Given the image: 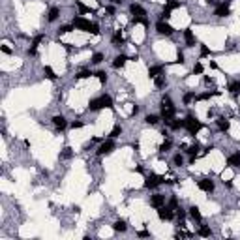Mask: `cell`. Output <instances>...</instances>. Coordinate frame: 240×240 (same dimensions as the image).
Returning a JSON list of instances; mask_svg holds the SVG:
<instances>
[{
  "mask_svg": "<svg viewBox=\"0 0 240 240\" xmlns=\"http://www.w3.org/2000/svg\"><path fill=\"white\" fill-rule=\"evenodd\" d=\"M191 100H195V94H186L184 96V103H189Z\"/></svg>",
  "mask_w": 240,
  "mask_h": 240,
  "instance_id": "ee69618b",
  "label": "cell"
},
{
  "mask_svg": "<svg viewBox=\"0 0 240 240\" xmlns=\"http://www.w3.org/2000/svg\"><path fill=\"white\" fill-rule=\"evenodd\" d=\"M167 124H169L173 130H180V128H186V120H169V122H167Z\"/></svg>",
  "mask_w": 240,
  "mask_h": 240,
  "instance_id": "2e32d148",
  "label": "cell"
},
{
  "mask_svg": "<svg viewBox=\"0 0 240 240\" xmlns=\"http://www.w3.org/2000/svg\"><path fill=\"white\" fill-rule=\"evenodd\" d=\"M161 69H163V66H152V68L148 69V75L154 79V77H158V75L161 73Z\"/></svg>",
  "mask_w": 240,
  "mask_h": 240,
  "instance_id": "44dd1931",
  "label": "cell"
},
{
  "mask_svg": "<svg viewBox=\"0 0 240 240\" xmlns=\"http://www.w3.org/2000/svg\"><path fill=\"white\" fill-rule=\"evenodd\" d=\"M71 28H73V27L64 25V27H60V28H58V34H60V36H62V34H68V32H71Z\"/></svg>",
  "mask_w": 240,
  "mask_h": 240,
  "instance_id": "d590c367",
  "label": "cell"
},
{
  "mask_svg": "<svg viewBox=\"0 0 240 240\" xmlns=\"http://www.w3.org/2000/svg\"><path fill=\"white\" fill-rule=\"evenodd\" d=\"M130 11L133 13V17H145V15H147L145 10H143L139 4H131V6H130Z\"/></svg>",
  "mask_w": 240,
  "mask_h": 240,
  "instance_id": "7c38bea8",
  "label": "cell"
},
{
  "mask_svg": "<svg viewBox=\"0 0 240 240\" xmlns=\"http://www.w3.org/2000/svg\"><path fill=\"white\" fill-rule=\"evenodd\" d=\"M161 116L165 118V122L173 120V116H175V107H163V105H161Z\"/></svg>",
  "mask_w": 240,
  "mask_h": 240,
  "instance_id": "ba28073f",
  "label": "cell"
},
{
  "mask_svg": "<svg viewBox=\"0 0 240 240\" xmlns=\"http://www.w3.org/2000/svg\"><path fill=\"white\" fill-rule=\"evenodd\" d=\"M96 75H98L100 83H107V73H105V71H98V73H96Z\"/></svg>",
  "mask_w": 240,
  "mask_h": 240,
  "instance_id": "74e56055",
  "label": "cell"
},
{
  "mask_svg": "<svg viewBox=\"0 0 240 240\" xmlns=\"http://www.w3.org/2000/svg\"><path fill=\"white\" fill-rule=\"evenodd\" d=\"M158 218L161 220V221H169L171 218H173V208H169V206H159L158 208Z\"/></svg>",
  "mask_w": 240,
  "mask_h": 240,
  "instance_id": "8992f818",
  "label": "cell"
},
{
  "mask_svg": "<svg viewBox=\"0 0 240 240\" xmlns=\"http://www.w3.org/2000/svg\"><path fill=\"white\" fill-rule=\"evenodd\" d=\"M184 38H186V43H188L189 47L195 45V36H193V32H191V28H186V30H184Z\"/></svg>",
  "mask_w": 240,
  "mask_h": 240,
  "instance_id": "4fadbf2b",
  "label": "cell"
},
{
  "mask_svg": "<svg viewBox=\"0 0 240 240\" xmlns=\"http://www.w3.org/2000/svg\"><path fill=\"white\" fill-rule=\"evenodd\" d=\"M71 154H73V152H71V148H64V152H62V158H71Z\"/></svg>",
  "mask_w": 240,
  "mask_h": 240,
  "instance_id": "f6af8a7d",
  "label": "cell"
},
{
  "mask_svg": "<svg viewBox=\"0 0 240 240\" xmlns=\"http://www.w3.org/2000/svg\"><path fill=\"white\" fill-rule=\"evenodd\" d=\"M206 2H208V4H212V6H214V4H216V0H206Z\"/></svg>",
  "mask_w": 240,
  "mask_h": 240,
  "instance_id": "816d5d0a",
  "label": "cell"
},
{
  "mask_svg": "<svg viewBox=\"0 0 240 240\" xmlns=\"http://www.w3.org/2000/svg\"><path fill=\"white\" fill-rule=\"evenodd\" d=\"M58 13H60V10H58V8H51V10H49V15H47V19H49V23L56 21V19H58Z\"/></svg>",
  "mask_w": 240,
  "mask_h": 240,
  "instance_id": "ffe728a7",
  "label": "cell"
},
{
  "mask_svg": "<svg viewBox=\"0 0 240 240\" xmlns=\"http://www.w3.org/2000/svg\"><path fill=\"white\" fill-rule=\"evenodd\" d=\"M90 75H92L90 69H83V71H79V73H77V79H86V77H90Z\"/></svg>",
  "mask_w": 240,
  "mask_h": 240,
  "instance_id": "1f68e13d",
  "label": "cell"
},
{
  "mask_svg": "<svg viewBox=\"0 0 240 240\" xmlns=\"http://www.w3.org/2000/svg\"><path fill=\"white\" fill-rule=\"evenodd\" d=\"M169 17H171V10H169V8H165V10L161 11V19L165 21V19H169Z\"/></svg>",
  "mask_w": 240,
  "mask_h": 240,
  "instance_id": "60d3db41",
  "label": "cell"
},
{
  "mask_svg": "<svg viewBox=\"0 0 240 240\" xmlns=\"http://www.w3.org/2000/svg\"><path fill=\"white\" fill-rule=\"evenodd\" d=\"M90 111H100V109H103V107H107V109H111L113 107V100H111V96H100V98H94V100H90Z\"/></svg>",
  "mask_w": 240,
  "mask_h": 240,
  "instance_id": "6da1fadb",
  "label": "cell"
},
{
  "mask_svg": "<svg viewBox=\"0 0 240 240\" xmlns=\"http://www.w3.org/2000/svg\"><path fill=\"white\" fill-rule=\"evenodd\" d=\"M184 216H186V212H184L182 208H176V218H178V220H182Z\"/></svg>",
  "mask_w": 240,
  "mask_h": 240,
  "instance_id": "7dc6e473",
  "label": "cell"
},
{
  "mask_svg": "<svg viewBox=\"0 0 240 240\" xmlns=\"http://www.w3.org/2000/svg\"><path fill=\"white\" fill-rule=\"evenodd\" d=\"M158 114H147V118H145V122L148 124V126H154V124H158Z\"/></svg>",
  "mask_w": 240,
  "mask_h": 240,
  "instance_id": "484cf974",
  "label": "cell"
},
{
  "mask_svg": "<svg viewBox=\"0 0 240 240\" xmlns=\"http://www.w3.org/2000/svg\"><path fill=\"white\" fill-rule=\"evenodd\" d=\"M173 161H175V165H184V158H182L180 154H176V156L173 158Z\"/></svg>",
  "mask_w": 240,
  "mask_h": 240,
  "instance_id": "f35d334b",
  "label": "cell"
},
{
  "mask_svg": "<svg viewBox=\"0 0 240 240\" xmlns=\"http://www.w3.org/2000/svg\"><path fill=\"white\" fill-rule=\"evenodd\" d=\"M161 105H163V107H173V101H171V98H169V96H163Z\"/></svg>",
  "mask_w": 240,
  "mask_h": 240,
  "instance_id": "e575fe53",
  "label": "cell"
},
{
  "mask_svg": "<svg viewBox=\"0 0 240 240\" xmlns=\"http://www.w3.org/2000/svg\"><path fill=\"white\" fill-rule=\"evenodd\" d=\"M229 13H231V10H229L227 4H221V6L216 8V15H218V17H227Z\"/></svg>",
  "mask_w": 240,
  "mask_h": 240,
  "instance_id": "5bb4252c",
  "label": "cell"
},
{
  "mask_svg": "<svg viewBox=\"0 0 240 240\" xmlns=\"http://www.w3.org/2000/svg\"><path fill=\"white\" fill-rule=\"evenodd\" d=\"M150 205H152L154 208H159V206H163V205H165V197H163V195H159V193L152 195V199H150Z\"/></svg>",
  "mask_w": 240,
  "mask_h": 240,
  "instance_id": "9c48e42d",
  "label": "cell"
},
{
  "mask_svg": "<svg viewBox=\"0 0 240 240\" xmlns=\"http://www.w3.org/2000/svg\"><path fill=\"white\" fill-rule=\"evenodd\" d=\"M107 13L113 15V13H114V8H113V6H107Z\"/></svg>",
  "mask_w": 240,
  "mask_h": 240,
  "instance_id": "f907efd6",
  "label": "cell"
},
{
  "mask_svg": "<svg viewBox=\"0 0 240 240\" xmlns=\"http://www.w3.org/2000/svg\"><path fill=\"white\" fill-rule=\"evenodd\" d=\"M199 188L203 191H212L214 189V182L210 178H203V180H199Z\"/></svg>",
  "mask_w": 240,
  "mask_h": 240,
  "instance_id": "8fae6325",
  "label": "cell"
},
{
  "mask_svg": "<svg viewBox=\"0 0 240 240\" xmlns=\"http://www.w3.org/2000/svg\"><path fill=\"white\" fill-rule=\"evenodd\" d=\"M85 124L83 122H71V128H73V130H79V128H83Z\"/></svg>",
  "mask_w": 240,
  "mask_h": 240,
  "instance_id": "c3c4849f",
  "label": "cell"
},
{
  "mask_svg": "<svg viewBox=\"0 0 240 240\" xmlns=\"http://www.w3.org/2000/svg\"><path fill=\"white\" fill-rule=\"evenodd\" d=\"M114 150V143L109 139V141H103L101 145H100V148H98V154L100 156H105V154H111Z\"/></svg>",
  "mask_w": 240,
  "mask_h": 240,
  "instance_id": "52a82bcc",
  "label": "cell"
},
{
  "mask_svg": "<svg viewBox=\"0 0 240 240\" xmlns=\"http://www.w3.org/2000/svg\"><path fill=\"white\" fill-rule=\"evenodd\" d=\"M173 147V143L171 141H165V143H161V145H159V152L163 154V152H167V150H169Z\"/></svg>",
  "mask_w": 240,
  "mask_h": 240,
  "instance_id": "f1b7e54d",
  "label": "cell"
},
{
  "mask_svg": "<svg viewBox=\"0 0 240 240\" xmlns=\"http://www.w3.org/2000/svg\"><path fill=\"white\" fill-rule=\"evenodd\" d=\"M53 124L56 126V130H64V128L68 126V122H66V118H64L62 114H56V116L53 118Z\"/></svg>",
  "mask_w": 240,
  "mask_h": 240,
  "instance_id": "30bf717a",
  "label": "cell"
},
{
  "mask_svg": "<svg viewBox=\"0 0 240 240\" xmlns=\"http://www.w3.org/2000/svg\"><path fill=\"white\" fill-rule=\"evenodd\" d=\"M227 165L229 167H238L240 165V154H231L229 159H227Z\"/></svg>",
  "mask_w": 240,
  "mask_h": 240,
  "instance_id": "9a60e30c",
  "label": "cell"
},
{
  "mask_svg": "<svg viewBox=\"0 0 240 240\" xmlns=\"http://www.w3.org/2000/svg\"><path fill=\"white\" fill-rule=\"evenodd\" d=\"M90 32H92L94 36H98V34H100V27H98V25H92V28H90Z\"/></svg>",
  "mask_w": 240,
  "mask_h": 240,
  "instance_id": "bcb514c9",
  "label": "cell"
},
{
  "mask_svg": "<svg viewBox=\"0 0 240 240\" xmlns=\"http://www.w3.org/2000/svg\"><path fill=\"white\" fill-rule=\"evenodd\" d=\"M113 2H114V4H120V2H122V0H113Z\"/></svg>",
  "mask_w": 240,
  "mask_h": 240,
  "instance_id": "f5cc1de1",
  "label": "cell"
},
{
  "mask_svg": "<svg viewBox=\"0 0 240 240\" xmlns=\"http://www.w3.org/2000/svg\"><path fill=\"white\" fill-rule=\"evenodd\" d=\"M180 6H182V4L178 2V0H169V2H167V6H165V8H169V10L173 11V10H176V8H180Z\"/></svg>",
  "mask_w": 240,
  "mask_h": 240,
  "instance_id": "4316f807",
  "label": "cell"
},
{
  "mask_svg": "<svg viewBox=\"0 0 240 240\" xmlns=\"http://www.w3.org/2000/svg\"><path fill=\"white\" fill-rule=\"evenodd\" d=\"M2 51H4L6 55H10V53H11V49H10V47H8V45H2Z\"/></svg>",
  "mask_w": 240,
  "mask_h": 240,
  "instance_id": "681fc988",
  "label": "cell"
},
{
  "mask_svg": "<svg viewBox=\"0 0 240 240\" xmlns=\"http://www.w3.org/2000/svg\"><path fill=\"white\" fill-rule=\"evenodd\" d=\"M101 60H103V55H101V53H96V55L92 56V64H101Z\"/></svg>",
  "mask_w": 240,
  "mask_h": 240,
  "instance_id": "836d02e7",
  "label": "cell"
},
{
  "mask_svg": "<svg viewBox=\"0 0 240 240\" xmlns=\"http://www.w3.org/2000/svg\"><path fill=\"white\" fill-rule=\"evenodd\" d=\"M216 122H218V128H220L221 131H227V130H229V126H231L227 118H218V120H216Z\"/></svg>",
  "mask_w": 240,
  "mask_h": 240,
  "instance_id": "d6986e66",
  "label": "cell"
},
{
  "mask_svg": "<svg viewBox=\"0 0 240 240\" xmlns=\"http://www.w3.org/2000/svg\"><path fill=\"white\" fill-rule=\"evenodd\" d=\"M161 182H165V180H163L159 175H154V173H152V175H148V176H147V180H145V186H147L148 189H154V188H158Z\"/></svg>",
  "mask_w": 240,
  "mask_h": 240,
  "instance_id": "3957f363",
  "label": "cell"
},
{
  "mask_svg": "<svg viewBox=\"0 0 240 240\" xmlns=\"http://www.w3.org/2000/svg\"><path fill=\"white\" fill-rule=\"evenodd\" d=\"M156 28H158V32H159V34H163V36H171V34L175 32V28L169 25V23H165L163 19H161V21H158Z\"/></svg>",
  "mask_w": 240,
  "mask_h": 240,
  "instance_id": "5b68a950",
  "label": "cell"
},
{
  "mask_svg": "<svg viewBox=\"0 0 240 240\" xmlns=\"http://www.w3.org/2000/svg\"><path fill=\"white\" fill-rule=\"evenodd\" d=\"M197 150H199V145L195 143V145H191V147H188L186 148V152L189 154V156H197Z\"/></svg>",
  "mask_w": 240,
  "mask_h": 240,
  "instance_id": "83f0119b",
  "label": "cell"
},
{
  "mask_svg": "<svg viewBox=\"0 0 240 240\" xmlns=\"http://www.w3.org/2000/svg\"><path fill=\"white\" fill-rule=\"evenodd\" d=\"M203 69H205V68H203V64H199V62H197V64L193 66V73H197V75H199V73H203Z\"/></svg>",
  "mask_w": 240,
  "mask_h": 240,
  "instance_id": "ab89813d",
  "label": "cell"
},
{
  "mask_svg": "<svg viewBox=\"0 0 240 240\" xmlns=\"http://www.w3.org/2000/svg\"><path fill=\"white\" fill-rule=\"evenodd\" d=\"M199 234H201V236H210V234H212V231H210L206 225H201V227H199Z\"/></svg>",
  "mask_w": 240,
  "mask_h": 240,
  "instance_id": "4dcf8cb0",
  "label": "cell"
},
{
  "mask_svg": "<svg viewBox=\"0 0 240 240\" xmlns=\"http://www.w3.org/2000/svg\"><path fill=\"white\" fill-rule=\"evenodd\" d=\"M229 92H231V94H234V96H236V94H240V81L231 83V85H229Z\"/></svg>",
  "mask_w": 240,
  "mask_h": 240,
  "instance_id": "603a6c76",
  "label": "cell"
},
{
  "mask_svg": "<svg viewBox=\"0 0 240 240\" xmlns=\"http://www.w3.org/2000/svg\"><path fill=\"white\" fill-rule=\"evenodd\" d=\"M73 27H75V28H79V30L90 32V28H92V23H90V21H86L85 17H75V19H73Z\"/></svg>",
  "mask_w": 240,
  "mask_h": 240,
  "instance_id": "277c9868",
  "label": "cell"
},
{
  "mask_svg": "<svg viewBox=\"0 0 240 240\" xmlns=\"http://www.w3.org/2000/svg\"><path fill=\"white\" fill-rule=\"evenodd\" d=\"M175 64H184V53H182V51H178V55H176V60H175Z\"/></svg>",
  "mask_w": 240,
  "mask_h": 240,
  "instance_id": "b9f144b4",
  "label": "cell"
},
{
  "mask_svg": "<svg viewBox=\"0 0 240 240\" xmlns=\"http://www.w3.org/2000/svg\"><path fill=\"white\" fill-rule=\"evenodd\" d=\"M126 60H128V56H126V55H118V56L113 60V66H114V68H122V66L126 64Z\"/></svg>",
  "mask_w": 240,
  "mask_h": 240,
  "instance_id": "e0dca14e",
  "label": "cell"
},
{
  "mask_svg": "<svg viewBox=\"0 0 240 240\" xmlns=\"http://www.w3.org/2000/svg\"><path fill=\"white\" fill-rule=\"evenodd\" d=\"M186 128H188V131H189L191 135H195L197 131H201V130H203V124L199 122L197 118H193V116H188V118H186Z\"/></svg>",
  "mask_w": 240,
  "mask_h": 240,
  "instance_id": "7a4b0ae2",
  "label": "cell"
},
{
  "mask_svg": "<svg viewBox=\"0 0 240 240\" xmlns=\"http://www.w3.org/2000/svg\"><path fill=\"white\" fill-rule=\"evenodd\" d=\"M208 55H210V49L206 45H201V56H208Z\"/></svg>",
  "mask_w": 240,
  "mask_h": 240,
  "instance_id": "7bdbcfd3",
  "label": "cell"
},
{
  "mask_svg": "<svg viewBox=\"0 0 240 240\" xmlns=\"http://www.w3.org/2000/svg\"><path fill=\"white\" fill-rule=\"evenodd\" d=\"M77 8H79V11H81V13H90V11H92V10H90V8H86L83 2H77Z\"/></svg>",
  "mask_w": 240,
  "mask_h": 240,
  "instance_id": "8d00e7d4",
  "label": "cell"
},
{
  "mask_svg": "<svg viewBox=\"0 0 240 240\" xmlns=\"http://www.w3.org/2000/svg\"><path fill=\"white\" fill-rule=\"evenodd\" d=\"M113 229H114L116 233H124V231L128 229V225H126V221H124V220H118V221H114Z\"/></svg>",
  "mask_w": 240,
  "mask_h": 240,
  "instance_id": "ac0fdd59",
  "label": "cell"
},
{
  "mask_svg": "<svg viewBox=\"0 0 240 240\" xmlns=\"http://www.w3.org/2000/svg\"><path fill=\"white\" fill-rule=\"evenodd\" d=\"M43 73H45V77H47V79H51V81H53V79H56V75H55L53 68H49V66H45V68H43Z\"/></svg>",
  "mask_w": 240,
  "mask_h": 240,
  "instance_id": "d4e9b609",
  "label": "cell"
},
{
  "mask_svg": "<svg viewBox=\"0 0 240 240\" xmlns=\"http://www.w3.org/2000/svg\"><path fill=\"white\" fill-rule=\"evenodd\" d=\"M113 43H114L116 47L124 45V38H122V34H120V32H114V34H113Z\"/></svg>",
  "mask_w": 240,
  "mask_h": 240,
  "instance_id": "7402d4cb",
  "label": "cell"
},
{
  "mask_svg": "<svg viewBox=\"0 0 240 240\" xmlns=\"http://www.w3.org/2000/svg\"><path fill=\"white\" fill-rule=\"evenodd\" d=\"M154 83H156V86H158V88H163V86H165V77L158 75V77H154Z\"/></svg>",
  "mask_w": 240,
  "mask_h": 240,
  "instance_id": "f546056e",
  "label": "cell"
},
{
  "mask_svg": "<svg viewBox=\"0 0 240 240\" xmlns=\"http://www.w3.org/2000/svg\"><path fill=\"white\" fill-rule=\"evenodd\" d=\"M189 216H191L193 220L201 221V212H199V208H197V206H191V208H189Z\"/></svg>",
  "mask_w": 240,
  "mask_h": 240,
  "instance_id": "cb8c5ba5",
  "label": "cell"
},
{
  "mask_svg": "<svg viewBox=\"0 0 240 240\" xmlns=\"http://www.w3.org/2000/svg\"><path fill=\"white\" fill-rule=\"evenodd\" d=\"M120 133H122V128H120V126H114V128L111 130V139H114V137H118Z\"/></svg>",
  "mask_w": 240,
  "mask_h": 240,
  "instance_id": "d6a6232c",
  "label": "cell"
}]
</instances>
